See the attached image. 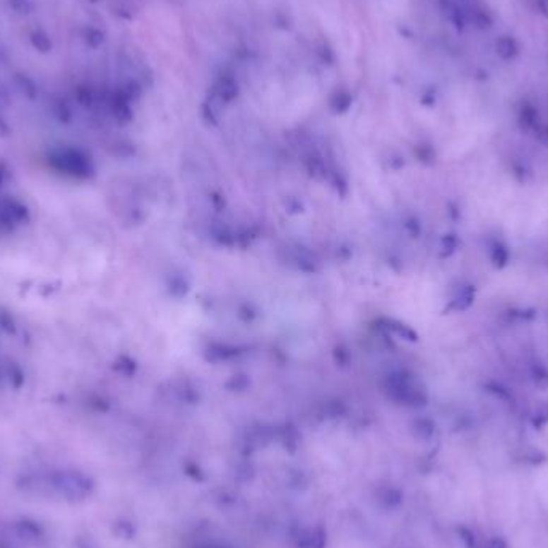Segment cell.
<instances>
[{
	"label": "cell",
	"instance_id": "6da1fadb",
	"mask_svg": "<svg viewBox=\"0 0 548 548\" xmlns=\"http://www.w3.org/2000/svg\"><path fill=\"white\" fill-rule=\"evenodd\" d=\"M518 125L523 132L534 135L535 138L548 145V124L542 121L539 109L529 101H523L518 109Z\"/></svg>",
	"mask_w": 548,
	"mask_h": 548
},
{
	"label": "cell",
	"instance_id": "7a4b0ae2",
	"mask_svg": "<svg viewBox=\"0 0 548 548\" xmlns=\"http://www.w3.org/2000/svg\"><path fill=\"white\" fill-rule=\"evenodd\" d=\"M487 255H489L491 265L496 270H504L510 263V249L502 239H491L487 242Z\"/></svg>",
	"mask_w": 548,
	"mask_h": 548
},
{
	"label": "cell",
	"instance_id": "3957f363",
	"mask_svg": "<svg viewBox=\"0 0 548 548\" xmlns=\"http://www.w3.org/2000/svg\"><path fill=\"white\" fill-rule=\"evenodd\" d=\"M496 53L504 61H513L520 55V44L513 35H500L496 40Z\"/></svg>",
	"mask_w": 548,
	"mask_h": 548
},
{
	"label": "cell",
	"instance_id": "277c9868",
	"mask_svg": "<svg viewBox=\"0 0 548 548\" xmlns=\"http://www.w3.org/2000/svg\"><path fill=\"white\" fill-rule=\"evenodd\" d=\"M476 299V287L472 284H462L457 289V294L451 302V309L454 311H465L475 303Z\"/></svg>",
	"mask_w": 548,
	"mask_h": 548
},
{
	"label": "cell",
	"instance_id": "5b68a950",
	"mask_svg": "<svg viewBox=\"0 0 548 548\" xmlns=\"http://www.w3.org/2000/svg\"><path fill=\"white\" fill-rule=\"evenodd\" d=\"M531 375H532V382L535 386H539V388H547L548 386V371L545 369V366H542L540 362H534Z\"/></svg>",
	"mask_w": 548,
	"mask_h": 548
},
{
	"label": "cell",
	"instance_id": "8992f818",
	"mask_svg": "<svg viewBox=\"0 0 548 548\" xmlns=\"http://www.w3.org/2000/svg\"><path fill=\"white\" fill-rule=\"evenodd\" d=\"M531 422L535 428H542L548 424V404H540L534 409L531 415Z\"/></svg>",
	"mask_w": 548,
	"mask_h": 548
},
{
	"label": "cell",
	"instance_id": "52a82bcc",
	"mask_svg": "<svg viewBox=\"0 0 548 548\" xmlns=\"http://www.w3.org/2000/svg\"><path fill=\"white\" fill-rule=\"evenodd\" d=\"M31 40L35 49H39L40 52H49L52 49V42L49 39V35L40 32V31H35L32 35H31Z\"/></svg>",
	"mask_w": 548,
	"mask_h": 548
},
{
	"label": "cell",
	"instance_id": "ba28073f",
	"mask_svg": "<svg viewBox=\"0 0 548 548\" xmlns=\"http://www.w3.org/2000/svg\"><path fill=\"white\" fill-rule=\"evenodd\" d=\"M458 532H460V537L463 542H465L467 548H475V535L472 532L467 531V529H460Z\"/></svg>",
	"mask_w": 548,
	"mask_h": 548
},
{
	"label": "cell",
	"instance_id": "9c48e42d",
	"mask_svg": "<svg viewBox=\"0 0 548 548\" xmlns=\"http://www.w3.org/2000/svg\"><path fill=\"white\" fill-rule=\"evenodd\" d=\"M10 4L13 5V8L20 11V13H28L29 10L28 0H10Z\"/></svg>",
	"mask_w": 548,
	"mask_h": 548
},
{
	"label": "cell",
	"instance_id": "30bf717a",
	"mask_svg": "<svg viewBox=\"0 0 548 548\" xmlns=\"http://www.w3.org/2000/svg\"><path fill=\"white\" fill-rule=\"evenodd\" d=\"M486 548H507V544L502 539H491L489 542H487V547Z\"/></svg>",
	"mask_w": 548,
	"mask_h": 548
},
{
	"label": "cell",
	"instance_id": "8fae6325",
	"mask_svg": "<svg viewBox=\"0 0 548 548\" xmlns=\"http://www.w3.org/2000/svg\"><path fill=\"white\" fill-rule=\"evenodd\" d=\"M535 4H537L540 13L548 18V0H535Z\"/></svg>",
	"mask_w": 548,
	"mask_h": 548
}]
</instances>
